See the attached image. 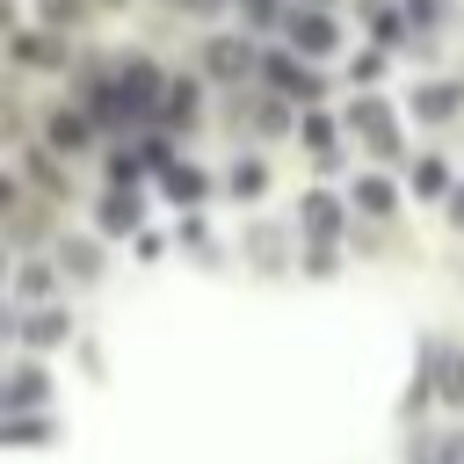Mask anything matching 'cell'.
<instances>
[{"mask_svg": "<svg viewBox=\"0 0 464 464\" xmlns=\"http://www.w3.org/2000/svg\"><path fill=\"white\" fill-rule=\"evenodd\" d=\"M297 44H304V51H326L334 29H326V22H297Z\"/></svg>", "mask_w": 464, "mask_h": 464, "instance_id": "obj_2", "label": "cell"}, {"mask_svg": "<svg viewBox=\"0 0 464 464\" xmlns=\"http://www.w3.org/2000/svg\"><path fill=\"white\" fill-rule=\"evenodd\" d=\"M130 218H138L130 196H109V203H102V225H109V232H130Z\"/></svg>", "mask_w": 464, "mask_h": 464, "instance_id": "obj_1", "label": "cell"}, {"mask_svg": "<svg viewBox=\"0 0 464 464\" xmlns=\"http://www.w3.org/2000/svg\"><path fill=\"white\" fill-rule=\"evenodd\" d=\"M304 218H312V232H334V203H326V196H312V210H304Z\"/></svg>", "mask_w": 464, "mask_h": 464, "instance_id": "obj_3", "label": "cell"}, {"mask_svg": "<svg viewBox=\"0 0 464 464\" xmlns=\"http://www.w3.org/2000/svg\"><path fill=\"white\" fill-rule=\"evenodd\" d=\"M51 334H65V319H58V312H36V326H29V341H51Z\"/></svg>", "mask_w": 464, "mask_h": 464, "instance_id": "obj_4", "label": "cell"}]
</instances>
